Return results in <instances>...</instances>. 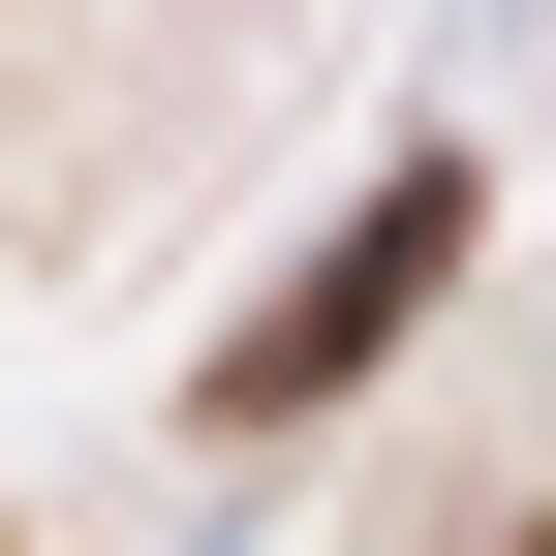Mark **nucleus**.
<instances>
[{"instance_id": "f257e3e1", "label": "nucleus", "mask_w": 556, "mask_h": 556, "mask_svg": "<svg viewBox=\"0 0 556 556\" xmlns=\"http://www.w3.org/2000/svg\"><path fill=\"white\" fill-rule=\"evenodd\" d=\"M433 278H464V186H371V217H340V248H309V278H278V309L217 340V402H248V433H309V402L371 371V340L433 309Z\"/></svg>"}]
</instances>
